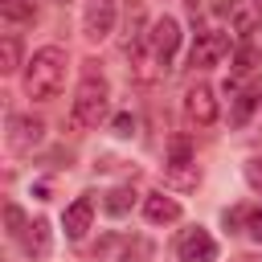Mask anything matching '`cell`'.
<instances>
[{"label": "cell", "mask_w": 262, "mask_h": 262, "mask_svg": "<svg viewBox=\"0 0 262 262\" xmlns=\"http://www.w3.org/2000/svg\"><path fill=\"white\" fill-rule=\"evenodd\" d=\"M66 86V49L45 45L33 53V61L25 66V94L29 98H53Z\"/></svg>", "instance_id": "obj_1"}, {"label": "cell", "mask_w": 262, "mask_h": 262, "mask_svg": "<svg viewBox=\"0 0 262 262\" xmlns=\"http://www.w3.org/2000/svg\"><path fill=\"white\" fill-rule=\"evenodd\" d=\"M106 106H111V86H106V78L86 74L82 86H78V94H74V123H78V127H98V123L106 119Z\"/></svg>", "instance_id": "obj_2"}, {"label": "cell", "mask_w": 262, "mask_h": 262, "mask_svg": "<svg viewBox=\"0 0 262 262\" xmlns=\"http://www.w3.org/2000/svg\"><path fill=\"white\" fill-rule=\"evenodd\" d=\"M147 49H151L156 66H172V57H176V49H180V25H176V16H160V20L151 25Z\"/></svg>", "instance_id": "obj_3"}, {"label": "cell", "mask_w": 262, "mask_h": 262, "mask_svg": "<svg viewBox=\"0 0 262 262\" xmlns=\"http://www.w3.org/2000/svg\"><path fill=\"white\" fill-rule=\"evenodd\" d=\"M41 139H45V123L37 115H12L8 119V147L16 156H29Z\"/></svg>", "instance_id": "obj_4"}, {"label": "cell", "mask_w": 262, "mask_h": 262, "mask_svg": "<svg viewBox=\"0 0 262 262\" xmlns=\"http://www.w3.org/2000/svg\"><path fill=\"white\" fill-rule=\"evenodd\" d=\"M176 258L180 262H213L217 258V242L209 237V229H184L176 237Z\"/></svg>", "instance_id": "obj_5"}, {"label": "cell", "mask_w": 262, "mask_h": 262, "mask_svg": "<svg viewBox=\"0 0 262 262\" xmlns=\"http://www.w3.org/2000/svg\"><path fill=\"white\" fill-rule=\"evenodd\" d=\"M184 115H188V123H196V127H213V123H217V98H213V90H209L205 82L188 86V94H184Z\"/></svg>", "instance_id": "obj_6"}, {"label": "cell", "mask_w": 262, "mask_h": 262, "mask_svg": "<svg viewBox=\"0 0 262 262\" xmlns=\"http://www.w3.org/2000/svg\"><path fill=\"white\" fill-rule=\"evenodd\" d=\"M225 53H229V37L225 33H201L196 45H192V53H188V66L205 70V66H217Z\"/></svg>", "instance_id": "obj_7"}, {"label": "cell", "mask_w": 262, "mask_h": 262, "mask_svg": "<svg viewBox=\"0 0 262 262\" xmlns=\"http://www.w3.org/2000/svg\"><path fill=\"white\" fill-rule=\"evenodd\" d=\"M111 29H115V4L111 0H90L86 12H82V33L90 41H102Z\"/></svg>", "instance_id": "obj_8"}, {"label": "cell", "mask_w": 262, "mask_h": 262, "mask_svg": "<svg viewBox=\"0 0 262 262\" xmlns=\"http://www.w3.org/2000/svg\"><path fill=\"white\" fill-rule=\"evenodd\" d=\"M90 221H94V201H90V196H78L74 205H66V217H61V225H66V237H70V242L86 237Z\"/></svg>", "instance_id": "obj_9"}, {"label": "cell", "mask_w": 262, "mask_h": 262, "mask_svg": "<svg viewBox=\"0 0 262 262\" xmlns=\"http://www.w3.org/2000/svg\"><path fill=\"white\" fill-rule=\"evenodd\" d=\"M143 217L151 225H172V221H180V205L164 192H151V196H143Z\"/></svg>", "instance_id": "obj_10"}, {"label": "cell", "mask_w": 262, "mask_h": 262, "mask_svg": "<svg viewBox=\"0 0 262 262\" xmlns=\"http://www.w3.org/2000/svg\"><path fill=\"white\" fill-rule=\"evenodd\" d=\"M20 246H25V254H29V258H45V254H49V221H45V217H37V221L20 233Z\"/></svg>", "instance_id": "obj_11"}, {"label": "cell", "mask_w": 262, "mask_h": 262, "mask_svg": "<svg viewBox=\"0 0 262 262\" xmlns=\"http://www.w3.org/2000/svg\"><path fill=\"white\" fill-rule=\"evenodd\" d=\"M131 201H135V192H131L127 184H119V188H111V192L102 196V209H106L111 217H123V213L131 209Z\"/></svg>", "instance_id": "obj_12"}, {"label": "cell", "mask_w": 262, "mask_h": 262, "mask_svg": "<svg viewBox=\"0 0 262 262\" xmlns=\"http://www.w3.org/2000/svg\"><path fill=\"white\" fill-rule=\"evenodd\" d=\"M16 66H20V41L4 37L0 41V74H16Z\"/></svg>", "instance_id": "obj_13"}, {"label": "cell", "mask_w": 262, "mask_h": 262, "mask_svg": "<svg viewBox=\"0 0 262 262\" xmlns=\"http://www.w3.org/2000/svg\"><path fill=\"white\" fill-rule=\"evenodd\" d=\"M196 168H192V160L188 164H168V184H176V188H196Z\"/></svg>", "instance_id": "obj_14"}, {"label": "cell", "mask_w": 262, "mask_h": 262, "mask_svg": "<svg viewBox=\"0 0 262 262\" xmlns=\"http://www.w3.org/2000/svg\"><path fill=\"white\" fill-rule=\"evenodd\" d=\"M0 16L4 20H33L37 8H33V0H0Z\"/></svg>", "instance_id": "obj_15"}, {"label": "cell", "mask_w": 262, "mask_h": 262, "mask_svg": "<svg viewBox=\"0 0 262 262\" xmlns=\"http://www.w3.org/2000/svg\"><path fill=\"white\" fill-rule=\"evenodd\" d=\"M119 262H151V242H143V237H135L123 254H119Z\"/></svg>", "instance_id": "obj_16"}, {"label": "cell", "mask_w": 262, "mask_h": 262, "mask_svg": "<svg viewBox=\"0 0 262 262\" xmlns=\"http://www.w3.org/2000/svg\"><path fill=\"white\" fill-rule=\"evenodd\" d=\"M4 225H8V237H16V242H20V233L29 229V225H25V213H20L16 205H4Z\"/></svg>", "instance_id": "obj_17"}, {"label": "cell", "mask_w": 262, "mask_h": 262, "mask_svg": "<svg viewBox=\"0 0 262 262\" xmlns=\"http://www.w3.org/2000/svg\"><path fill=\"white\" fill-rule=\"evenodd\" d=\"M254 66H258V53H254L250 45H246V49H237V57H233V74H250Z\"/></svg>", "instance_id": "obj_18"}, {"label": "cell", "mask_w": 262, "mask_h": 262, "mask_svg": "<svg viewBox=\"0 0 262 262\" xmlns=\"http://www.w3.org/2000/svg\"><path fill=\"white\" fill-rule=\"evenodd\" d=\"M246 233H250L254 242H262V209H254V213L246 217Z\"/></svg>", "instance_id": "obj_19"}, {"label": "cell", "mask_w": 262, "mask_h": 262, "mask_svg": "<svg viewBox=\"0 0 262 262\" xmlns=\"http://www.w3.org/2000/svg\"><path fill=\"white\" fill-rule=\"evenodd\" d=\"M131 131H135V119H131V115H115V135H119V139H127Z\"/></svg>", "instance_id": "obj_20"}, {"label": "cell", "mask_w": 262, "mask_h": 262, "mask_svg": "<svg viewBox=\"0 0 262 262\" xmlns=\"http://www.w3.org/2000/svg\"><path fill=\"white\" fill-rule=\"evenodd\" d=\"M250 106H254V94H242V98H237V111H233V123H242V119L250 115Z\"/></svg>", "instance_id": "obj_21"}, {"label": "cell", "mask_w": 262, "mask_h": 262, "mask_svg": "<svg viewBox=\"0 0 262 262\" xmlns=\"http://www.w3.org/2000/svg\"><path fill=\"white\" fill-rule=\"evenodd\" d=\"M246 176H250V184H254V188H262V160H254V164L246 168Z\"/></svg>", "instance_id": "obj_22"}, {"label": "cell", "mask_w": 262, "mask_h": 262, "mask_svg": "<svg viewBox=\"0 0 262 262\" xmlns=\"http://www.w3.org/2000/svg\"><path fill=\"white\" fill-rule=\"evenodd\" d=\"M242 221H246V213H242V209H225V225H229V229H237Z\"/></svg>", "instance_id": "obj_23"}, {"label": "cell", "mask_w": 262, "mask_h": 262, "mask_svg": "<svg viewBox=\"0 0 262 262\" xmlns=\"http://www.w3.org/2000/svg\"><path fill=\"white\" fill-rule=\"evenodd\" d=\"M254 4H258V8H262V0H254Z\"/></svg>", "instance_id": "obj_24"}, {"label": "cell", "mask_w": 262, "mask_h": 262, "mask_svg": "<svg viewBox=\"0 0 262 262\" xmlns=\"http://www.w3.org/2000/svg\"><path fill=\"white\" fill-rule=\"evenodd\" d=\"M57 4H66V0H57Z\"/></svg>", "instance_id": "obj_25"}, {"label": "cell", "mask_w": 262, "mask_h": 262, "mask_svg": "<svg viewBox=\"0 0 262 262\" xmlns=\"http://www.w3.org/2000/svg\"><path fill=\"white\" fill-rule=\"evenodd\" d=\"M246 262H254V258H246Z\"/></svg>", "instance_id": "obj_26"}]
</instances>
